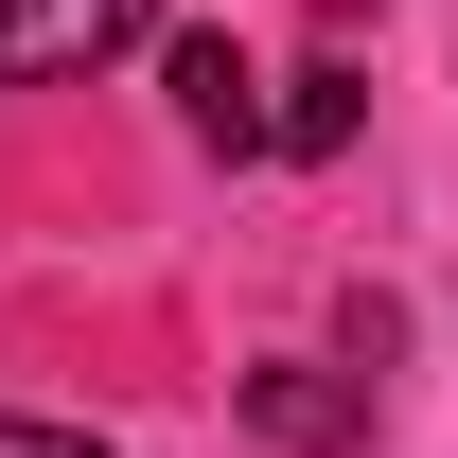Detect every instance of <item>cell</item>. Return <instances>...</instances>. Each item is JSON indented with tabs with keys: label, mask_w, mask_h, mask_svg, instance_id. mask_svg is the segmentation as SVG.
I'll return each instance as SVG.
<instances>
[{
	"label": "cell",
	"mask_w": 458,
	"mask_h": 458,
	"mask_svg": "<svg viewBox=\"0 0 458 458\" xmlns=\"http://www.w3.org/2000/svg\"><path fill=\"white\" fill-rule=\"evenodd\" d=\"M352 123H370V71H335V54H318V71H283V159H335Z\"/></svg>",
	"instance_id": "4"
},
{
	"label": "cell",
	"mask_w": 458,
	"mask_h": 458,
	"mask_svg": "<svg viewBox=\"0 0 458 458\" xmlns=\"http://www.w3.org/2000/svg\"><path fill=\"white\" fill-rule=\"evenodd\" d=\"M176 123H194V141H212V159H283V106H265V71L229 54V36H176Z\"/></svg>",
	"instance_id": "2"
},
{
	"label": "cell",
	"mask_w": 458,
	"mask_h": 458,
	"mask_svg": "<svg viewBox=\"0 0 458 458\" xmlns=\"http://www.w3.org/2000/svg\"><path fill=\"white\" fill-rule=\"evenodd\" d=\"M0 458H106V441H71V423H0Z\"/></svg>",
	"instance_id": "5"
},
{
	"label": "cell",
	"mask_w": 458,
	"mask_h": 458,
	"mask_svg": "<svg viewBox=\"0 0 458 458\" xmlns=\"http://www.w3.org/2000/svg\"><path fill=\"white\" fill-rule=\"evenodd\" d=\"M159 36V0H0V89H71Z\"/></svg>",
	"instance_id": "1"
},
{
	"label": "cell",
	"mask_w": 458,
	"mask_h": 458,
	"mask_svg": "<svg viewBox=\"0 0 458 458\" xmlns=\"http://www.w3.org/2000/svg\"><path fill=\"white\" fill-rule=\"evenodd\" d=\"M247 423L283 458H352L370 441V388H352V370H247Z\"/></svg>",
	"instance_id": "3"
}]
</instances>
